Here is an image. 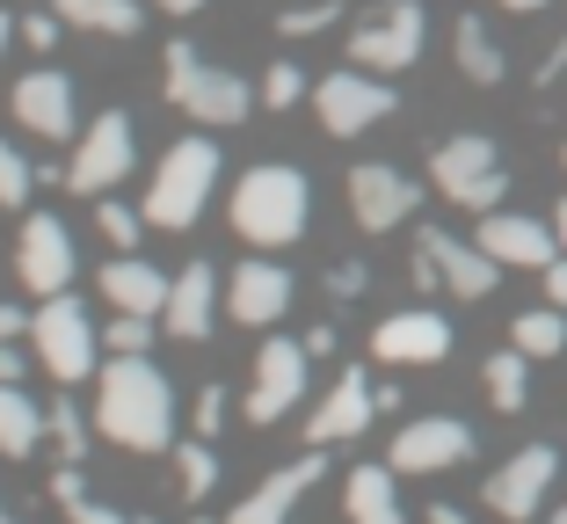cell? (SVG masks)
<instances>
[{
    "label": "cell",
    "instance_id": "54",
    "mask_svg": "<svg viewBox=\"0 0 567 524\" xmlns=\"http://www.w3.org/2000/svg\"><path fill=\"white\" fill-rule=\"evenodd\" d=\"M197 524H212V517H197Z\"/></svg>",
    "mask_w": 567,
    "mask_h": 524
},
{
    "label": "cell",
    "instance_id": "20",
    "mask_svg": "<svg viewBox=\"0 0 567 524\" xmlns=\"http://www.w3.org/2000/svg\"><path fill=\"white\" fill-rule=\"evenodd\" d=\"M212 314H218V270L212 263H189L175 285H167V306H161V328L183 342H204L212 336Z\"/></svg>",
    "mask_w": 567,
    "mask_h": 524
},
{
    "label": "cell",
    "instance_id": "27",
    "mask_svg": "<svg viewBox=\"0 0 567 524\" xmlns=\"http://www.w3.org/2000/svg\"><path fill=\"white\" fill-rule=\"evenodd\" d=\"M487 401H495L502 415H517V408L532 401V372H524V350H517V342L487 357Z\"/></svg>",
    "mask_w": 567,
    "mask_h": 524
},
{
    "label": "cell",
    "instance_id": "29",
    "mask_svg": "<svg viewBox=\"0 0 567 524\" xmlns=\"http://www.w3.org/2000/svg\"><path fill=\"white\" fill-rule=\"evenodd\" d=\"M509 342H517L524 357H560V350H567V306H546V314H517Z\"/></svg>",
    "mask_w": 567,
    "mask_h": 524
},
{
    "label": "cell",
    "instance_id": "33",
    "mask_svg": "<svg viewBox=\"0 0 567 524\" xmlns=\"http://www.w3.org/2000/svg\"><path fill=\"white\" fill-rule=\"evenodd\" d=\"M299 95H306V73L291 66V59H277V66H269V81H262V102H269V110H291Z\"/></svg>",
    "mask_w": 567,
    "mask_h": 524
},
{
    "label": "cell",
    "instance_id": "46",
    "mask_svg": "<svg viewBox=\"0 0 567 524\" xmlns=\"http://www.w3.org/2000/svg\"><path fill=\"white\" fill-rule=\"evenodd\" d=\"M502 8H509V16H538V8H546V0H502Z\"/></svg>",
    "mask_w": 567,
    "mask_h": 524
},
{
    "label": "cell",
    "instance_id": "15",
    "mask_svg": "<svg viewBox=\"0 0 567 524\" xmlns=\"http://www.w3.org/2000/svg\"><path fill=\"white\" fill-rule=\"evenodd\" d=\"M16 277L30 291H66L73 285V234L59 219H51V212H37L30 226H22V248H16Z\"/></svg>",
    "mask_w": 567,
    "mask_h": 524
},
{
    "label": "cell",
    "instance_id": "26",
    "mask_svg": "<svg viewBox=\"0 0 567 524\" xmlns=\"http://www.w3.org/2000/svg\"><path fill=\"white\" fill-rule=\"evenodd\" d=\"M59 16L73 30H102V37H138V0H59Z\"/></svg>",
    "mask_w": 567,
    "mask_h": 524
},
{
    "label": "cell",
    "instance_id": "5",
    "mask_svg": "<svg viewBox=\"0 0 567 524\" xmlns=\"http://www.w3.org/2000/svg\"><path fill=\"white\" fill-rule=\"evenodd\" d=\"M30 342H37V357H44V372L59 379V387H81V379L95 372V350H102V336L87 328L81 299H66V291H51V299L37 306Z\"/></svg>",
    "mask_w": 567,
    "mask_h": 524
},
{
    "label": "cell",
    "instance_id": "50",
    "mask_svg": "<svg viewBox=\"0 0 567 524\" xmlns=\"http://www.w3.org/2000/svg\"><path fill=\"white\" fill-rule=\"evenodd\" d=\"M0 524H16V517H8V510H0Z\"/></svg>",
    "mask_w": 567,
    "mask_h": 524
},
{
    "label": "cell",
    "instance_id": "48",
    "mask_svg": "<svg viewBox=\"0 0 567 524\" xmlns=\"http://www.w3.org/2000/svg\"><path fill=\"white\" fill-rule=\"evenodd\" d=\"M553 234H560V248H567V197H560V212H553Z\"/></svg>",
    "mask_w": 567,
    "mask_h": 524
},
{
    "label": "cell",
    "instance_id": "21",
    "mask_svg": "<svg viewBox=\"0 0 567 524\" xmlns=\"http://www.w3.org/2000/svg\"><path fill=\"white\" fill-rule=\"evenodd\" d=\"M226 306H234L240 328H269V321H284V306H291V277H284L277 263H240Z\"/></svg>",
    "mask_w": 567,
    "mask_h": 524
},
{
    "label": "cell",
    "instance_id": "10",
    "mask_svg": "<svg viewBox=\"0 0 567 524\" xmlns=\"http://www.w3.org/2000/svg\"><path fill=\"white\" fill-rule=\"evenodd\" d=\"M553 474H560V452H553V444H524L509 466L487 474V510L509 517V524H532L538 503H546V489H553Z\"/></svg>",
    "mask_w": 567,
    "mask_h": 524
},
{
    "label": "cell",
    "instance_id": "6",
    "mask_svg": "<svg viewBox=\"0 0 567 524\" xmlns=\"http://www.w3.org/2000/svg\"><path fill=\"white\" fill-rule=\"evenodd\" d=\"M430 175H436V189H444L451 204H466V212H495L502 189H509L502 153L487 146V138H444V146L430 153Z\"/></svg>",
    "mask_w": 567,
    "mask_h": 524
},
{
    "label": "cell",
    "instance_id": "38",
    "mask_svg": "<svg viewBox=\"0 0 567 524\" xmlns=\"http://www.w3.org/2000/svg\"><path fill=\"white\" fill-rule=\"evenodd\" d=\"M59 22H66V16H30V22H22V37H30L37 51H51V44H59Z\"/></svg>",
    "mask_w": 567,
    "mask_h": 524
},
{
    "label": "cell",
    "instance_id": "11",
    "mask_svg": "<svg viewBox=\"0 0 567 524\" xmlns=\"http://www.w3.org/2000/svg\"><path fill=\"white\" fill-rule=\"evenodd\" d=\"M473 459V430L451 423V415H422V423H408L401 438H393V474H444V466H466Z\"/></svg>",
    "mask_w": 567,
    "mask_h": 524
},
{
    "label": "cell",
    "instance_id": "47",
    "mask_svg": "<svg viewBox=\"0 0 567 524\" xmlns=\"http://www.w3.org/2000/svg\"><path fill=\"white\" fill-rule=\"evenodd\" d=\"M430 524H466V517H458L451 503H436V510H430Z\"/></svg>",
    "mask_w": 567,
    "mask_h": 524
},
{
    "label": "cell",
    "instance_id": "3",
    "mask_svg": "<svg viewBox=\"0 0 567 524\" xmlns=\"http://www.w3.org/2000/svg\"><path fill=\"white\" fill-rule=\"evenodd\" d=\"M212 183H218V146L212 138H175L161 175H153V189H146V219L167 226V234L197 226V212L212 204Z\"/></svg>",
    "mask_w": 567,
    "mask_h": 524
},
{
    "label": "cell",
    "instance_id": "40",
    "mask_svg": "<svg viewBox=\"0 0 567 524\" xmlns=\"http://www.w3.org/2000/svg\"><path fill=\"white\" fill-rule=\"evenodd\" d=\"M30 328H37V314H22V306H0V342L30 336Z\"/></svg>",
    "mask_w": 567,
    "mask_h": 524
},
{
    "label": "cell",
    "instance_id": "34",
    "mask_svg": "<svg viewBox=\"0 0 567 524\" xmlns=\"http://www.w3.org/2000/svg\"><path fill=\"white\" fill-rule=\"evenodd\" d=\"M95 219H102V234L117 240V248H132V240H138V212H132V204L102 197V204H95Z\"/></svg>",
    "mask_w": 567,
    "mask_h": 524
},
{
    "label": "cell",
    "instance_id": "12",
    "mask_svg": "<svg viewBox=\"0 0 567 524\" xmlns=\"http://www.w3.org/2000/svg\"><path fill=\"white\" fill-rule=\"evenodd\" d=\"M481 248L502 270H553L560 263V234L524 219V212H481Z\"/></svg>",
    "mask_w": 567,
    "mask_h": 524
},
{
    "label": "cell",
    "instance_id": "41",
    "mask_svg": "<svg viewBox=\"0 0 567 524\" xmlns=\"http://www.w3.org/2000/svg\"><path fill=\"white\" fill-rule=\"evenodd\" d=\"M546 291H553V306H567V255L546 270Z\"/></svg>",
    "mask_w": 567,
    "mask_h": 524
},
{
    "label": "cell",
    "instance_id": "53",
    "mask_svg": "<svg viewBox=\"0 0 567 524\" xmlns=\"http://www.w3.org/2000/svg\"><path fill=\"white\" fill-rule=\"evenodd\" d=\"M138 524H153V517H138Z\"/></svg>",
    "mask_w": 567,
    "mask_h": 524
},
{
    "label": "cell",
    "instance_id": "14",
    "mask_svg": "<svg viewBox=\"0 0 567 524\" xmlns=\"http://www.w3.org/2000/svg\"><path fill=\"white\" fill-rule=\"evenodd\" d=\"M415 204H422V189L408 183L401 168H385V161H364V168H350V212H357V226H364V234L401 226Z\"/></svg>",
    "mask_w": 567,
    "mask_h": 524
},
{
    "label": "cell",
    "instance_id": "25",
    "mask_svg": "<svg viewBox=\"0 0 567 524\" xmlns=\"http://www.w3.org/2000/svg\"><path fill=\"white\" fill-rule=\"evenodd\" d=\"M342 503H350V524H401L393 466H357V474H350V489H342Z\"/></svg>",
    "mask_w": 567,
    "mask_h": 524
},
{
    "label": "cell",
    "instance_id": "32",
    "mask_svg": "<svg viewBox=\"0 0 567 524\" xmlns=\"http://www.w3.org/2000/svg\"><path fill=\"white\" fill-rule=\"evenodd\" d=\"M146 342H153V314H117V321H110V336H102V350L138 357Z\"/></svg>",
    "mask_w": 567,
    "mask_h": 524
},
{
    "label": "cell",
    "instance_id": "13",
    "mask_svg": "<svg viewBox=\"0 0 567 524\" xmlns=\"http://www.w3.org/2000/svg\"><path fill=\"white\" fill-rule=\"evenodd\" d=\"M306 342H262V357H255V387H248V423H277L284 408L306 393Z\"/></svg>",
    "mask_w": 567,
    "mask_h": 524
},
{
    "label": "cell",
    "instance_id": "17",
    "mask_svg": "<svg viewBox=\"0 0 567 524\" xmlns=\"http://www.w3.org/2000/svg\"><path fill=\"white\" fill-rule=\"evenodd\" d=\"M371 415H379V387H371L364 372H342L328 387V401L306 415V444H313V452H320V444H342V438H357Z\"/></svg>",
    "mask_w": 567,
    "mask_h": 524
},
{
    "label": "cell",
    "instance_id": "23",
    "mask_svg": "<svg viewBox=\"0 0 567 524\" xmlns=\"http://www.w3.org/2000/svg\"><path fill=\"white\" fill-rule=\"evenodd\" d=\"M167 285H175V277H161L153 263H138V255H117V263L102 270V291H110V306H117V314H153V321H161Z\"/></svg>",
    "mask_w": 567,
    "mask_h": 524
},
{
    "label": "cell",
    "instance_id": "18",
    "mask_svg": "<svg viewBox=\"0 0 567 524\" xmlns=\"http://www.w3.org/2000/svg\"><path fill=\"white\" fill-rule=\"evenodd\" d=\"M371 357H385V364H444L451 321L444 314H393V321L371 328Z\"/></svg>",
    "mask_w": 567,
    "mask_h": 524
},
{
    "label": "cell",
    "instance_id": "16",
    "mask_svg": "<svg viewBox=\"0 0 567 524\" xmlns=\"http://www.w3.org/2000/svg\"><path fill=\"white\" fill-rule=\"evenodd\" d=\"M422 255H430V270L444 291H458V299H487L495 291V255L481 248V240H458V234H436V226H422Z\"/></svg>",
    "mask_w": 567,
    "mask_h": 524
},
{
    "label": "cell",
    "instance_id": "49",
    "mask_svg": "<svg viewBox=\"0 0 567 524\" xmlns=\"http://www.w3.org/2000/svg\"><path fill=\"white\" fill-rule=\"evenodd\" d=\"M8 37H16V16H0V51H8Z\"/></svg>",
    "mask_w": 567,
    "mask_h": 524
},
{
    "label": "cell",
    "instance_id": "43",
    "mask_svg": "<svg viewBox=\"0 0 567 524\" xmlns=\"http://www.w3.org/2000/svg\"><path fill=\"white\" fill-rule=\"evenodd\" d=\"M357 285H364V270H357V263H342V270H334V291H342V299H357Z\"/></svg>",
    "mask_w": 567,
    "mask_h": 524
},
{
    "label": "cell",
    "instance_id": "52",
    "mask_svg": "<svg viewBox=\"0 0 567 524\" xmlns=\"http://www.w3.org/2000/svg\"><path fill=\"white\" fill-rule=\"evenodd\" d=\"M553 524H567V510H560V517H553Z\"/></svg>",
    "mask_w": 567,
    "mask_h": 524
},
{
    "label": "cell",
    "instance_id": "19",
    "mask_svg": "<svg viewBox=\"0 0 567 524\" xmlns=\"http://www.w3.org/2000/svg\"><path fill=\"white\" fill-rule=\"evenodd\" d=\"M313 481H320V459L306 452V459H291V466H277L269 481H255L226 524H291V510H299V495L313 489Z\"/></svg>",
    "mask_w": 567,
    "mask_h": 524
},
{
    "label": "cell",
    "instance_id": "35",
    "mask_svg": "<svg viewBox=\"0 0 567 524\" xmlns=\"http://www.w3.org/2000/svg\"><path fill=\"white\" fill-rule=\"evenodd\" d=\"M334 16H342V0H320V8H291V16H277V30L284 37H313V30H328Z\"/></svg>",
    "mask_w": 567,
    "mask_h": 524
},
{
    "label": "cell",
    "instance_id": "28",
    "mask_svg": "<svg viewBox=\"0 0 567 524\" xmlns=\"http://www.w3.org/2000/svg\"><path fill=\"white\" fill-rule=\"evenodd\" d=\"M451 44H458V73H466V81H481V88H495V81H502V51H495V37H487L473 16L451 30Z\"/></svg>",
    "mask_w": 567,
    "mask_h": 524
},
{
    "label": "cell",
    "instance_id": "45",
    "mask_svg": "<svg viewBox=\"0 0 567 524\" xmlns=\"http://www.w3.org/2000/svg\"><path fill=\"white\" fill-rule=\"evenodd\" d=\"M153 8H167V16H197L204 0H153Z\"/></svg>",
    "mask_w": 567,
    "mask_h": 524
},
{
    "label": "cell",
    "instance_id": "51",
    "mask_svg": "<svg viewBox=\"0 0 567 524\" xmlns=\"http://www.w3.org/2000/svg\"><path fill=\"white\" fill-rule=\"evenodd\" d=\"M560 168H567V146H560Z\"/></svg>",
    "mask_w": 567,
    "mask_h": 524
},
{
    "label": "cell",
    "instance_id": "30",
    "mask_svg": "<svg viewBox=\"0 0 567 524\" xmlns=\"http://www.w3.org/2000/svg\"><path fill=\"white\" fill-rule=\"evenodd\" d=\"M30 183H37V168L22 161L16 146H8V138H0V204H8V212H16V204H30Z\"/></svg>",
    "mask_w": 567,
    "mask_h": 524
},
{
    "label": "cell",
    "instance_id": "1",
    "mask_svg": "<svg viewBox=\"0 0 567 524\" xmlns=\"http://www.w3.org/2000/svg\"><path fill=\"white\" fill-rule=\"evenodd\" d=\"M95 423H102V438L124 444V452H161V444L175 438V393H167V379L153 372L146 357H117V364L102 372Z\"/></svg>",
    "mask_w": 567,
    "mask_h": 524
},
{
    "label": "cell",
    "instance_id": "9",
    "mask_svg": "<svg viewBox=\"0 0 567 524\" xmlns=\"http://www.w3.org/2000/svg\"><path fill=\"white\" fill-rule=\"evenodd\" d=\"M313 110H320V124H328L334 138H357L364 124L393 117V88H385L379 73L350 66V73H328V81L313 88Z\"/></svg>",
    "mask_w": 567,
    "mask_h": 524
},
{
    "label": "cell",
    "instance_id": "37",
    "mask_svg": "<svg viewBox=\"0 0 567 524\" xmlns=\"http://www.w3.org/2000/svg\"><path fill=\"white\" fill-rule=\"evenodd\" d=\"M218 423H226V387H204V393H197V430L212 438Z\"/></svg>",
    "mask_w": 567,
    "mask_h": 524
},
{
    "label": "cell",
    "instance_id": "31",
    "mask_svg": "<svg viewBox=\"0 0 567 524\" xmlns=\"http://www.w3.org/2000/svg\"><path fill=\"white\" fill-rule=\"evenodd\" d=\"M212 489H218V459H212V444H183V495H189V503H204Z\"/></svg>",
    "mask_w": 567,
    "mask_h": 524
},
{
    "label": "cell",
    "instance_id": "22",
    "mask_svg": "<svg viewBox=\"0 0 567 524\" xmlns=\"http://www.w3.org/2000/svg\"><path fill=\"white\" fill-rule=\"evenodd\" d=\"M16 117L37 138H73V81L66 73H30L16 81Z\"/></svg>",
    "mask_w": 567,
    "mask_h": 524
},
{
    "label": "cell",
    "instance_id": "24",
    "mask_svg": "<svg viewBox=\"0 0 567 524\" xmlns=\"http://www.w3.org/2000/svg\"><path fill=\"white\" fill-rule=\"evenodd\" d=\"M44 430H51V408H37L16 379H0V452L30 459L37 444H44Z\"/></svg>",
    "mask_w": 567,
    "mask_h": 524
},
{
    "label": "cell",
    "instance_id": "4",
    "mask_svg": "<svg viewBox=\"0 0 567 524\" xmlns=\"http://www.w3.org/2000/svg\"><path fill=\"white\" fill-rule=\"evenodd\" d=\"M167 102L204 124H240L248 117V81L226 66H204L189 44H167Z\"/></svg>",
    "mask_w": 567,
    "mask_h": 524
},
{
    "label": "cell",
    "instance_id": "44",
    "mask_svg": "<svg viewBox=\"0 0 567 524\" xmlns=\"http://www.w3.org/2000/svg\"><path fill=\"white\" fill-rule=\"evenodd\" d=\"M560 66H567V37H560V44H553V59H546V66H538V81H560Z\"/></svg>",
    "mask_w": 567,
    "mask_h": 524
},
{
    "label": "cell",
    "instance_id": "42",
    "mask_svg": "<svg viewBox=\"0 0 567 524\" xmlns=\"http://www.w3.org/2000/svg\"><path fill=\"white\" fill-rule=\"evenodd\" d=\"M0 379H16V387H22V350H16V342H0Z\"/></svg>",
    "mask_w": 567,
    "mask_h": 524
},
{
    "label": "cell",
    "instance_id": "39",
    "mask_svg": "<svg viewBox=\"0 0 567 524\" xmlns=\"http://www.w3.org/2000/svg\"><path fill=\"white\" fill-rule=\"evenodd\" d=\"M66 517H73V524H124L117 510H102V503H87V495H73V503H66Z\"/></svg>",
    "mask_w": 567,
    "mask_h": 524
},
{
    "label": "cell",
    "instance_id": "7",
    "mask_svg": "<svg viewBox=\"0 0 567 524\" xmlns=\"http://www.w3.org/2000/svg\"><path fill=\"white\" fill-rule=\"evenodd\" d=\"M132 153H138L132 117H124V110H102V117L81 132V146H73V168L59 175V183H66L73 197H102L117 175H132Z\"/></svg>",
    "mask_w": 567,
    "mask_h": 524
},
{
    "label": "cell",
    "instance_id": "2",
    "mask_svg": "<svg viewBox=\"0 0 567 524\" xmlns=\"http://www.w3.org/2000/svg\"><path fill=\"white\" fill-rule=\"evenodd\" d=\"M306 212H313V189H306L299 168H284V161L240 175V189H234V234L255 240V248H284V240H299L306 234Z\"/></svg>",
    "mask_w": 567,
    "mask_h": 524
},
{
    "label": "cell",
    "instance_id": "36",
    "mask_svg": "<svg viewBox=\"0 0 567 524\" xmlns=\"http://www.w3.org/2000/svg\"><path fill=\"white\" fill-rule=\"evenodd\" d=\"M51 438L66 444V459H81V444H87V430H81V415H73V401H51Z\"/></svg>",
    "mask_w": 567,
    "mask_h": 524
},
{
    "label": "cell",
    "instance_id": "8",
    "mask_svg": "<svg viewBox=\"0 0 567 524\" xmlns=\"http://www.w3.org/2000/svg\"><path fill=\"white\" fill-rule=\"evenodd\" d=\"M422 37H430V22H422L415 0H385V16L350 37V59L364 73H401V66L422 59Z\"/></svg>",
    "mask_w": 567,
    "mask_h": 524
}]
</instances>
